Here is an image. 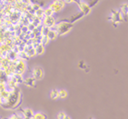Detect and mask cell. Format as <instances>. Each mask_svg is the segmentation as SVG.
Listing matches in <instances>:
<instances>
[{"mask_svg":"<svg viewBox=\"0 0 128 119\" xmlns=\"http://www.w3.org/2000/svg\"><path fill=\"white\" fill-rule=\"evenodd\" d=\"M49 38L47 37V36H41V39H40V44L44 45L46 46L48 43H49Z\"/></svg>","mask_w":128,"mask_h":119,"instance_id":"9a60e30c","label":"cell"},{"mask_svg":"<svg viewBox=\"0 0 128 119\" xmlns=\"http://www.w3.org/2000/svg\"><path fill=\"white\" fill-rule=\"evenodd\" d=\"M27 55H28V56L30 58L31 57H34V56H37V51H36V48L35 47H31V48H28L27 50Z\"/></svg>","mask_w":128,"mask_h":119,"instance_id":"4fadbf2b","label":"cell"},{"mask_svg":"<svg viewBox=\"0 0 128 119\" xmlns=\"http://www.w3.org/2000/svg\"><path fill=\"white\" fill-rule=\"evenodd\" d=\"M42 24L45 26L47 27H52L55 25V19L54 18V17H46L43 20H42Z\"/></svg>","mask_w":128,"mask_h":119,"instance_id":"277c9868","label":"cell"},{"mask_svg":"<svg viewBox=\"0 0 128 119\" xmlns=\"http://www.w3.org/2000/svg\"><path fill=\"white\" fill-rule=\"evenodd\" d=\"M55 27H56V31L58 33V36H62V35H65L67 32H69L72 27H73V25L69 23V22H65V21H62V22H59L58 24H55Z\"/></svg>","mask_w":128,"mask_h":119,"instance_id":"6da1fadb","label":"cell"},{"mask_svg":"<svg viewBox=\"0 0 128 119\" xmlns=\"http://www.w3.org/2000/svg\"><path fill=\"white\" fill-rule=\"evenodd\" d=\"M27 28H28L29 31H31V32H32V31H34V29L36 28V26L34 25L33 23H29L28 25H27Z\"/></svg>","mask_w":128,"mask_h":119,"instance_id":"d4e9b609","label":"cell"},{"mask_svg":"<svg viewBox=\"0 0 128 119\" xmlns=\"http://www.w3.org/2000/svg\"><path fill=\"white\" fill-rule=\"evenodd\" d=\"M35 48H36V51H37V55H39V56L42 55V54H44L45 50H46L45 45H42V44H38Z\"/></svg>","mask_w":128,"mask_h":119,"instance_id":"9c48e42d","label":"cell"},{"mask_svg":"<svg viewBox=\"0 0 128 119\" xmlns=\"http://www.w3.org/2000/svg\"><path fill=\"white\" fill-rule=\"evenodd\" d=\"M6 89H7L6 82H0V93L5 90H6Z\"/></svg>","mask_w":128,"mask_h":119,"instance_id":"7402d4cb","label":"cell"},{"mask_svg":"<svg viewBox=\"0 0 128 119\" xmlns=\"http://www.w3.org/2000/svg\"><path fill=\"white\" fill-rule=\"evenodd\" d=\"M80 1H82V0H80Z\"/></svg>","mask_w":128,"mask_h":119,"instance_id":"83f0119b","label":"cell"},{"mask_svg":"<svg viewBox=\"0 0 128 119\" xmlns=\"http://www.w3.org/2000/svg\"><path fill=\"white\" fill-rule=\"evenodd\" d=\"M74 3L77 5V6L79 7L80 11H81L84 15H88L89 13L91 12V7H90V6L87 4V3H85V2H83V1H80V0H76Z\"/></svg>","mask_w":128,"mask_h":119,"instance_id":"7a4b0ae2","label":"cell"},{"mask_svg":"<svg viewBox=\"0 0 128 119\" xmlns=\"http://www.w3.org/2000/svg\"><path fill=\"white\" fill-rule=\"evenodd\" d=\"M44 14H45L46 17H52L55 13L53 12V10L50 8V7H47V8H46L44 10Z\"/></svg>","mask_w":128,"mask_h":119,"instance_id":"2e32d148","label":"cell"},{"mask_svg":"<svg viewBox=\"0 0 128 119\" xmlns=\"http://www.w3.org/2000/svg\"><path fill=\"white\" fill-rule=\"evenodd\" d=\"M31 5H32V8H33V10L35 11V12H36L37 10H38L39 8H41V7H42L41 5L38 4V3H37V2H36V3H32Z\"/></svg>","mask_w":128,"mask_h":119,"instance_id":"603a6c76","label":"cell"},{"mask_svg":"<svg viewBox=\"0 0 128 119\" xmlns=\"http://www.w3.org/2000/svg\"><path fill=\"white\" fill-rule=\"evenodd\" d=\"M50 27H47V26H45V25H43L42 26V28L40 29V32H41V36H46L47 33H48V31H49Z\"/></svg>","mask_w":128,"mask_h":119,"instance_id":"ac0fdd59","label":"cell"},{"mask_svg":"<svg viewBox=\"0 0 128 119\" xmlns=\"http://www.w3.org/2000/svg\"><path fill=\"white\" fill-rule=\"evenodd\" d=\"M57 118L58 119H66V118H67V116H66L65 112H60V113H58L57 114Z\"/></svg>","mask_w":128,"mask_h":119,"instance_id":"cb8c5ba5","label":"cell"},{"mask_svg":"<svg viewBox=\"0 0 128 119\" xmlns=\"http://www.w3.org/2000/svg\"><path fill=\"white\" fill-rule=\"evenodd\" d=\"M23 114H24V118H33L34 112L30 108H25V109H24L23 110Z\"/></svg>","mask_w":128,"mask_h":119,"instance_id":"52a82bcc","label":"cell"},{"mask_svg":"<svg viewBox=\"0 0 128 119\" xmlns=\"http://www.w3.org/2000/svg\"><path fill=\"white\" fill-rule=\"evenodd\" d=\"M46 36L49 38V40H54V39H55V38L58 37V33L56 30H53V29L50 28Z\"/></svg>","mask_w":128,"mask_h":119,"instance_id":"8992f818","label":"cell"},{"mask_svg":"<svg viewBox=\"0 0 128 119\" xmlns=\"http://www.w3.org/2000/svg\"><path fill=\"white\" fill-rule=\"evenodd\" d=\"M11 77H13L16 81H17L18 84H22V83L24 82V76H23V75L22 74H18V73H15V74L13 75Z\"/></svg>","mask_w":128,"mask_h":119,"instance_id":"ba28073f","label":"cell"},{"mask_svg":"<svg viewBox=\"0 0 128 119\" xmlns=\"http://www.w3.org/2000/svg\"><path fill=\"white\" fill-rule=\"evenodd\" d=\"M23 84H25L27 87H35L37 86V80L32 76V77H26L24 79Z\"/></svg>","mask_w":128,"mask_h":119,"instance_id":"5b68a950","label":"cell"},{"mask_svg":"<svg viewBox=\"0 0 128 119\" xmlns=\"http://www.w3.org/2000/svg\"><path fill=\"white\" fill-rule=\"evenodd\" d=\"M46 117V115H44L43 113H37L33 115V119H45Z\"/></svg>","mask_w":128,"mask_h":119,"instance_id":"e0dca14e","label":"cell"},{"mask_svg":"<svg viewBox=\"0 0 128 119\" xmlns=\"http://www.w3.org/2000/svg\"><path fill=\"white\" fill-rule=\"evenodd\" d=\"M66 96H67V92L65 89L59 90V97L60 98H66Z\"/></svg>","mask_w":128,"mask_h":119,"instance_id":"44dd1931","label":"cell"},{"mask_svg":"<svg viewBox=\"0 0 128 119\" xmlns=\"http://www.w3.org/2000/svg\"><path fill=\"white\" fill-rule=\"evenodd\" d=\"M50 97H51V99H54V100L57 99L59 97V90H57V89H53V90L50 92Z\"/></svg>","mask_w":128,"mask_h":119,"instance_id":"8fae6325","label":"cell"},{"mask_svg":"<svg viewBox=\"0 0 128 119\" xmlns=\"http://www.w3.org/2000/svg\"><path fill=\"white\" fill-rule=\"evenodd\" d=\"M32 75L36 80H41L44 77V71L40 67H35L32 71Z\"/></svg>","mask_w":128,"mask_h":119,"instance_id":"3957f363","label":"cell"},{"mask_svg":"<svg viewBox=\"0 0 128 119\" xmlns=\"http://www.w3.org/2000/svg\"><path fill=\"white\" fill-rule=\"evenodd\" d=\"M32 23H33L34 25H35L36 27H37L38 25H41V24H42V20L40 19V18H38L37 16H34L33 20H32Z\"/></svg>","mask_w":128,"mask_h":119,"instance_id":"5bb4252c","label":"cell"},{"mask_svg":"<svg viewBox=\"0 0 128 119\" xmlns=\"http://www.w3.org/2000/svg\"><path fill=\"white\" fill-rule=\"evenodd\" d=\"M10 119H14V118H19V116H18V115L17 114H14V115H12L10 117H9Z\"/></svg>","mask_w":128,"mask_h":119,"instance_id":"484cf974","label":"cell"},{"mask_svg":"<svg viewBox=\"0 0 128 119\" xmlns=\"http://www.w3.org/2000/svg\"><path fill=\"white\" fill-rule=\"evenodd\" d=\"M49 7L53 10V12L54 13H58L62 10V8H61V7H59L57 5L55 4L54 2H53V3H51V4L49 5Z\"/></svg>","mask_w":128,"mask_h":119,"instance_id":"7c38bea8","label":"cell"},{"mask_svg":"<svg viewBox=\"0 0 128 119\" xmlns=\"http://www.w3.org/2000/svg\"><path fill=\"white\" fill-rule=\"evenodd\" d=\"M3 59H4V57H3L2 56H0V63H1V62L3 61Z\"/></svg>","mask_w":128,"mask_h":119,"instance_id":"4316f807","label":"cell"},{"mask_svg":"<svg viewBox=\"0 0 128 119\" xmlns=\"http://www.w3.org/2000/svg\"><path fill=\"white\" fill-rule=\"evenodd\" d=\"M121 13H122V15H127V4H124V5H122V6H121Z\"/></svg>","mask_w":128,"mask_h":119,"instance_id":"ffe728a7","label":"cell"},{"mask_svg":"<svg viewBox=\"0 0 128 119\" xmlns=\"http://www.w3.org/2000/svg\"><path fill=\"white\" fill-rule=\"evenodd\" d=\"M44 10H45V9L43 8V7L39 8L38 10H37V11H36V13H35V16H37L38 18H40L41 20H43V19L46 17L45 14H44Z\"/></svg>","mask_w":128,"mask_h":119,"instance_id":"30bf717a","label":"cell"},{"mask_svg":"<svg viewBox=\"0 0 128 119\" xmlns=\"http://www.w3.org/2000/svg\"><path fill=\"white\" fill-rule=\"evenodd\" d=\"M54 3L55 5H57L59 7H61V8H64L65 7V6H66V3L64 2V0H55Z\"/></svg>","mask_w":128,"mask_h":119,"instance_id":"d6986e66","label":"cell"}]
</instances>
